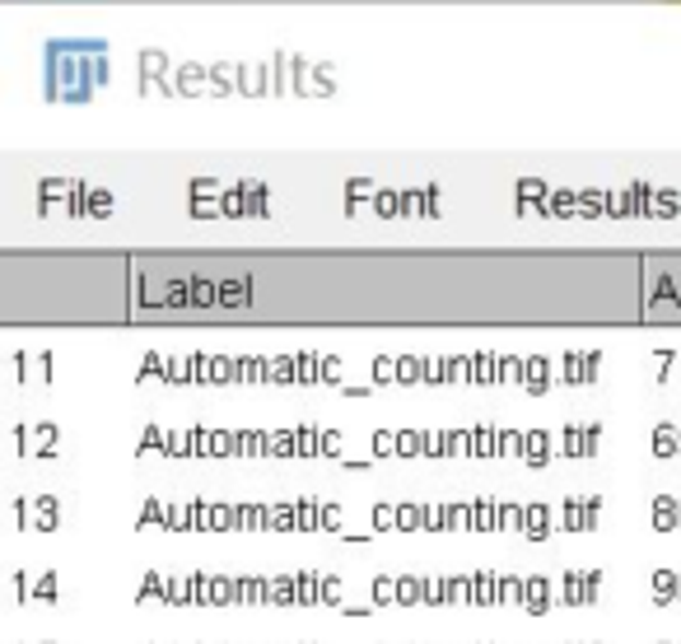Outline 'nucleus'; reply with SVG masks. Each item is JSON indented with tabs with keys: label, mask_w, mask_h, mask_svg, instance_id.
I'll return each mask as SVG.
<instances>
[{
	"label": "nucleus",
	"mask_w": 681,
	"mask_h": 644,
	"mask_svg": "<svg viewBox=\"0 0 681 644\" xmlns=\"http://www.w3.org/2000/svg\"><path fill=\"white\" fill-rule=\"evenodd\" d=\"M430 518H434V504H397L401 532H421V528H430Z\"/></svg>",
	"instance_id": "obj_14"
},
{
	"label": "nucleus",
	"mask_w": 681,
	"mask_h": 644,
	"mask_svg": "<svg viewBox=\"0 0 681 644\" xmlns=\"http://www.w3.org/2000/svg\"><path fill=\"white\" fill-rule=\"evenodd\" d=\"M584 644H598V640H584Z\"/></svg>",
	"instance_id": "obj_54"
},
{
	"label": "nucleus",
	"mask_w": 681,
	"mask_h": 644,
	"mask_svg": "<svg viewBox=\"0 0 681 644\" xmlns=\"http://www.w3.org/2000/svg\"><path fill=\"white\" fill-rule=\"evenodd\" d=\"M57 440H61V425H57V421H38V425H33V444H38V458H43V462L61 458Z\"/></svg>",
	"instance_id": "obj_15"
},
{
	"label": "nucleus",
	"mask_w": 681,
	"mask_h": 644,
	"mask_svg": "<svg viewBox=\"0 0 681 644\" xmlns=\"http://www.w3.org/2000/svg\"><path fill=\"white\" fill-rule=\"evenodd\" d=\"M430 588H434V579H421V574H397V602L401 607L430 602Z\"/></svg>",
	"instance_id": "obj_11"
},
{
	"label": "nucleus",
	"mask_w": 681,
	"mask_h": 644,
	"mask_svg": "<svg viewBox=\"0 0 681 644\" xmlns=\"http://www.w3.org/2000/svg\"><path fill=\"white\" fill-rule=\"evenodd\" d=\"M658 644H672V640H658Z\"/></svg>",
	"instance_id": "obj_56"
},
{
	"label": "nucleus",
	"mask_w": 681,
	"mask_h": 644,
	"mask_svg": "<svg viewBox=\"0 0 681 644\" xmlns=\"http://www.w3.org/2000/svg\"><path fill=\"white\" fill-rule=\"evenodd\" d=\"M43 644H51V640H43Z\"/></svg>",
	"instance_id": "obj_57"
},
{
	"label": "nucleus",
	"mask_w": 681,
	"mask_h": 644,
	"mask_svg": "<svg viewBox=\"0 0 681 644\" xmlns=\"http://www.w3.org/2000/svg\"><path fill=\"white\" fill-rule=\"evenodd\" d=\"M388 528H397V504H374V532H388Z\"/></svg>",
	"instance_id": "obj_36"
},
{
	"label": "nucleus",
	"mask_w": 681,
	"mask_h": 644,
	"mask_svg": "<svg viewBox=\"0 0 681 644\" xmlns=\"http://www.w3.org/2000/svg\"><path fill=\"white\" fill-rule=\"evenodd\" d=\"M547 388H551V360L547 355H528V360H523V393L541 397Z\"/></svg>",
	"instance_id": "obj_7"
},
{
	"label": "nucleus",
	"mask_w": 681,
	"mask_h": 644,
	"mask_svg": "<svg viewBox=\"0 0 681 644\" xmlns=\"http://www.w3.org/2000/svg\"><path fill=\"white\" fill-rule=\"evenodd\" d=\"M654 532H681V495H654Z\"/></svg>",
	"instance_id": "obj_5"
},
{
	"label": "nucleus",
	"mask_w": 681,
	"mask_h": 644,
	"mask_svg": "<svg viewBox=\"0 0 681 644\" xmlns=\"http://www.w3.org/2000/svg\"><path fill=\"white\" fill-rule=\"evenodd\" d=\"M561 532H584V495H565L561 500V518H555Z\"/></svg>",
	"instance_id": "obj_20"
},
{
	"label": "nucleus",
	"mask_w": 681,
	"mask_h": 644,
	"mask_svg": "<svg viewBox=\"0 0 681 644\" xmlns=\"http://www.w3.org/2000/svg\"><path fill=\"white\" fill-rule=\"evenodd\" d=\"M318 383H331V388H341V355L318 360Z\"/></svg>",
	"instance_id": "obj_35"
},
{
	"label": "nucleus",
	"mask_w": 681,
	"mask_h": 644,
	"mask_svg": "<svg viewBox=\"0 0 681 644\" xmlns=\"http://www.w3.org/2000/svg\"><path fill=\"white\" fill-rule=\"evenodd\" d=\"M238 84L230 80V66H211V94H234Z\"/></svg>",
	"instance_id": "obj_39"
},
{
	"label": "nucleus",
	"mask_w": 681,
	"mask_h": 644,
	"mask_svg": "<svg viewBox=\"0 0 681 644\" xmlns=\"http://www.w3.org/2000/svg\"><path fill=\"white\" fill-rule=\"evenodd\" d=\"M523 542H547V537L555 532V510L547 500H532V504H523Z\"/></svg>",
	"instance_id": "obj_2"
},
{
	"label": "nucleus",
	"mask_w": 681,
	"mask_h": 644,
	"mask_svg": "<svg viewBox=\"0 0 681 644\" xmlns=\"http://www.w3.org/2000/svg\"><path fill=\"white\" fill-rule=\"evenodd\" d=\"M598 440H602V425L588 421L584 425V458H598Z\"/></svg>",
	"instance_id": "obj_48"
},
{
	"label": "nucleus",
	"mask_w": 681,
	"mask_h": 644,
	"mask_svg": "<svg viewBox=\"0 0 681 644\" xmlns=\"http://www.w3.org/2000/svg\"><path fill=\"white\" fill-rule=\"evenodd\" d=\"M164 444H168V434H164L160 425H145V430H141V448H136V454H141V458H145V454H160Z\"/></svg>",
	"instance_id": "obj_32"
},
{
	"label": "nucleus",
	"mask_w": 681,
	"mask_h": 644,
	"mask_svg": "<svg viewBox=\"0 0 681 644\" xmlns=\"http://www.w3.org/2000/svg\"><path fill=\"white\" fill-rule=\"evenodd\" d=\"M206 528H215V532L243 528V524H238V504H211V514H206Z\"/></svg>",
	"instance_id": "obj_23"
},
{
	"label": "nucleus",
	"mask_w": 681,
	"mask_h": 644,
	"mask_svg": "<svg viewBox=\"0 0 681 644\" xmlns=\"http://www.w3.org/2000/svg\"><path fill=\"white\" fill-rule=\"evenodd\" d=\"M313 364H318V355L304 351L300 355V383H318V370H313Z\"/></svg>",
	"instance_id": "obj_50"
},
{
	"label": "nucleus",
	"mask_w": 681,
	"mask_h": 644,
	"mask_svg": "<svg viewBox=\"0 0 681 644\" xmlns=\"http://www.w3.org/2000/svg\"><path fill=\"white\" fill-rule=\"evenodd\" d=\"M164 374H168V370H164V355L150 351V355L141 360V374H136V383H150V378H164Z\"/></svg>",
	"instance_id": "obj_38"
},
{
	"label": "nucleus",
	"mask_w": 681,
	"mask_h": 644,
	"mask_svg": "<svg viewBox=\"0 0 681 644\" xmlns=\"http://www.w3.org/2000/svg\"><path fill=\"white\" fill-rule=\"evenodd\" d=\"M681 211V191L672 187H654V220H672Z\"/></svg>",
	"instance_id": "obj_24"
},
{
	"label": "nucleus",
	"mask_w": 681,
	"mask_h": 644,
	"mask_svg": "<svg viewBox=\"0 0 681 644\" xmlns=\"http://www.w3.org/2000/svg\"><path fill=\"white\" fill-rule=\"evenodd\" d=\"M206 602H215V607L243 602V598H238V579H220V574H211V588H206Z\"/></svg>",
	"instance_id": "obj_22"
},
{
	"label": "nucleus",
	"mask_w": 681,
	"mask_h": 644,
	"mask_svg": "<svg viewBox=\"0 0 681 644\" xmlns=\"http://www.w3.org/2000/svg\"><path fill=\"white\" fill-rule=\"evenodd\" d=\"M555 215H561V220L579 215V191H574V187H555L551 201H547V215H541V220H555Z\"/></svg>",
	"instance_id": "obj_16"
},
{
	"label": "nucleus",
	"mask_w": 681,
	"mask_h": 644,
	"mask_svg": "<svg viewBox=\"0 0 681 644\" xmlns=\"http://www.w3.org/2000/svg\"><path fill=\"white\" fill-rule=\"evenodd\" d=\"M160 524H168V504L164 500H145L141 504V528H160Z\"/></svg>",
	"instance_id": "obj_31"
},
{
	"label": "nucleus",
	"mask_w": 681,
	"mask_h": 644,
	"mask_svg": "<svg viewBox=\"0 0 681 644\" xmlns=\"http://www.w3.org/2000/svg\"><path fill=\"white\" fill-rule=\"evenodd\" d=\"M294 440H300V458H313V454H318V440H322V430L300 425V430H294Z\"/></svg>",
	"instance_id": "obj_34"
},
{
	"label": "nucleus",
	"mask_w": 681,
	"mask_h": 644,
	"mask_svg": "<svg viewBox=\"0 0 681 644\" xmlns=\"http://www.w3.org/2000/svg\"><path fill=\"white\" fill-rule=\"evenodd\" d=\"M141 602H160V598H168V574H160V570H150L145 579H141V594H136Z\"/></svg>",
	"instance_id": "obj_27"
},
{
	"label": "nucleus",
	"mask_w": 681,
	"mask_h": 644,
	"mask_svg": "<svg viewBox=\"0 0 681 644\" xmlns=\"http://www.w3.org/2000/svg\"><path fill=\"white\" fill-rule=\"evenodd\" d=\"M551 462V430H528L523 434V467H547Z\"/></svg>",
	"instance_id": "obj_8"
},
{
	"label": "nucleus",
	"mask_w": 681,
	"mask_h": 644,
	"mask_svg": "<svg viewBox=\"0 0 681 644\" xmlns=\"http://www.w3.org/2000/svg\"><path fill=\"white\" fill-rule=\"evenodd\" d=\"M598 514H602V495H584V532L598 528Z\"/></svg>",
	"instance_id": "obj_45"
},
{
	"label": "nucleus",
	"mask_w": 681,
	"mask_h": 644,
	"mask_svg": "<svg viewBox=\"0 0 681 644\" xmlns=\"http://www.w3.org/2000/svg\"><path fill=\"white\" fill-rule=\"evenodd\" d=\"M294 510H300V532H313V528H318V510H322V504L313 500V495H304L300 504H294Z\"/></svg>",
	"instance_id": "obj_33"
},
{
	"label": "nucleus",
	"mask_w": 681,
	"mask_h": 644,
	"mask_svg": "<svg viewBox=\"0 0 681 644\" xmlns=\"http://www.w3.org/2000/svg\"><path fill=\"white\" fill-rule=\"evenodd\" d=\"M10 514H14V528H28V524H33V500H28V495H14Z\"/></svg>",
	"instance_id": "obj_40"
},
{
	"label": "nucleus",
	"mask_w": 681,
	"mask_h": 644,
	"mask_svg": "<svg viewBox=\"0 0 681 644\" xmlns=\"http://www.w3.org/2000/svg\"><path fill=\"white\" fill-rule=\"evenodd\" d=\"M364 197H378V187L369 178H351V183H345V215H355Z\"/></svg>",
	"instance_id": "obj_26"
},
{
	"label": "nucleus",
	"mask_w": 681,
	"mask_h": 644,
	"mask_svg": "<svg viewBox=\"0 0 681 644\" xmlns=\"http://www.w3.org/2000/svg\"><path fill=\"white\" fill-rule=\"evenodd\" d=\"M33 598H38L43 607H57L61 602V574L57 570H43L38 579H33Z\"/></svg>",
	"instance_id": "obj_21"
},
{
	"label": "nucleus",
	"mask_w": 681,
	"mask_h": 644,
	"mask_svg": "<svg viewBox=\"0 0 681 644\" xmlns=\"http://www.w3.org/2000/svg\"><path fill=\"white\" fill-rule=\"evenodd\" d=\"M318 454H322V458H341V430H322Z\"/></svg>",
	"instance_id": "obj_43"
},
{
	"label": "nucleus",
	"mask_w": 681,
	"mask_h": 644,
	"mask_svg": "<svg viewBox=\"0 0 681 644\" xmlns=\"http://www.w3.org/2000/svg\"><path fill=\"white\" fill-rule=\"evenodd\" d=\"M374 383H397V360L392 355H378L374 360Z\"/></svg>",
	"instance_id": "obj_44"
},
{
	"label": "nucleus",
	"mask_w": 681,
	"mask_h": 644,
	"mask_svg": "<svg viewBox=\"0 0 681 644\" xmlns=\"http://www.w3.org/2000/svg\"><path fill=\"white\" fill-rule=\"evenodd\" d=\"M518 607L528 617H547L555 607V579H547V574H528V579H523V602Z\"/></svg>",
	"instance_id": "obj_1"
},
{
	"label": "nucleus",
	"mask_w": 681,
	"mask_h": 644,
	"mask_svg": "<svg viewBox=\"0 0 681 644\" xmlns=\"http://www.w3.org/2000/svg\"><path fill=\"white\" fill-rule=\"evenodd\" d=\"M425 360L421 355H401L397 360V383H425Z\"/></svg>",
	"instance_id": "obj_29"
},
{
	"label": "nucleus",
	"mask_w": 681,
	"mask_h": 644,
	"mask_svg": "<svg viewBox=\"0 0 681 644\" xmlns=\"http://www.w3.org/2000/svg\"><path fill=\"white\" fill-rule=\"evenodd\" d=\"M290 90L294 94H313V66L304 57H290Z\"/></svg>",
	"instance_id": "obj_28"
},
{
	"label": "nucleus",
	"mask_w": 681,
	"mask_h": 644,
	"mask_svg": "<svg viewBox=\"0 0 681 644\" xmlns=\"http://www.w3.org/2000/svg\"><path fill=\"white\" fill-rule=\"evenodd\" d=\"M598 370H602V351H588L584 355V383H598Z\"/></svg>",
	"instance_id": "obj_51"
},
{
	"label": "nucleus",
	"mask_w": 681,
	"mask_h": 644,
	"mask_svg": "<svg viewBox=\"0 0 681 644\" xmlns=\"http://www.w3.org/2000/svg\"><path fill=\"white\" fill-rule=\"evenodd\" d=\"M430 444H434V434L425 430H397V458H421L430 454Z\"/></svg>",
	"instance_id": "obj_18"
},
{
	"label": "nucleus",
	"mask_w": 681,
	"mask_h": 644,
	"mask_svg": "<svg viewBox=\"0 0 681 644\" xmlns=\"http://www.w3.org/2000/svg\"><path fill=\"white\" fill-rule=\"evenodd\" d=\"M598 588H602V570H584V607L598 602Z\"/></svg>",
	"instance_id": "obj_47"
},
{
	"label": "nucleus",
	"mask_w": 681,
	"mask_h": 644,
	"mask_svg": "<svg viewBox=\"0 0 681 644\" xmlns=\"http://www.w3.org/2000/svg\"><path fill=\"white\" fill-rule=\"evenodd\" d=\"M206 90H211V71H206V66H197V61L178 66V75H173V94H206Z\"/></svg>",
	"instance_id": "obj_10"
},
{
	"label": "nucleus",
	"mask_w": 681,
	"mask_h": 644,
	"mask_svg": "<svg viewBox=\"0 0 681 644\" xmlns=\"http://www.w3.org/2000/svg\"><path fill=\"white\" fill-rule=\"evenodd\" d=\"M113 211V191H90V215Z\"/></svg>",
	"instance_id": "obj_52"
},
{
	"label": "nucleus",
	"mask_w": 681,
	"mask_h": 644,
	"mask_svg": "<svg viewBox=\"0 0 681 644\" xmlns=\"http://www.w3.org/2000/svg\"><path fill=\"white\" fill-rule=\"evenodd\" d=\"M10 588H14V602H28V598H33V579H28V570H14Z\"/></svg>",
	"instance_id": "obj_46"
},
{
	"label": "nucleus",
	"mask_w": 681,
	"mask_h": 644,
	"mask_svg": "<svg viewBox=\"0 0 681 644\" xmlns=\"http://www.w3.org/2000/svg\"><path fill=\"white\" fill-rule=\"evenodd\" d=\"M561 458H584V425L579 421H570L565 430H561Z\"/></svg>",
	"instance_id": "obj_25"
},
{
	"label": "nucleus",
	"mask_w": 681,
	"mask_h": 644,
	"mask_svg": "<svg viewBox=\"0 0 681 644\" xmlns=\"http://www.w3.org/2000/svg\"><path fill=\"white\" fill-rule=\"evenodd\" d=\"M649 440H654V458H658V462H672V458H681V430H677L672 421H658Z\"/></svg>",
	"instance_id": "obj_9"
},
{
	"label": "nucleus",
	"mask_w": 681,
	"mask_h": 644,
	"mask_svg": "<svg viewBox=\"0 0 681 644\" xmlns=\"http://www.w3.org/2000/svg\"><path fill=\"white\" fill-rule=\"evenodd\" d=\"M318 528L322 532H341V504H322V510H318Z\"/></svg>",
	"instance_id": "obj_41"
},
{
	"label": "nucleus",
	"mask_w": 681,
	"mask_h": 644,
	"mask_svg": "<svg viewBox=\"0 0 681 644\" xmlns=\"http://www.w3.org/2000/svg\"><path fill=\"white\" fill-rule=\"evenodd\" d=\"M555 602H561V607H584V570L579 565H570L561 574V594H555Z\"/></svg>",
	"instance_id": "obj_17"
},
{
	"label": "nucleus",
	"mask_w": 681,
	"mask_h": 644,
	"mask_svg": "<svg viewBox=\"0 0 681 644\" xmlns=\"http://www.w3.org/2000/svg\"><path fill=\"white\" fill-rule=\"evenodd\" d=\"M318 602H322V607H341V579H331V574H322V584H318Z\"/></svg>",
	"instance_id": "obj_37"
},
{
	"label": "nucleus",
	"mask_w": 681,
	"mask_h": 644,
	"mask_svg": "<svg viewBox=\"0 0 681 644\" xmlns=\"http://www.w3.org/2000/svg\"><path fill=\"white\" fill-rule=\"evenodd\" d=\"M570 644H584V640H570Z\"/></svg>",
	"instance_id": "obj_55"
},
{
	"label": "nucleus",
	"mask_w": 681,
	"mask_h": 644,
	"mask_svg": "<svg viewBox=\"0 0 681 644\" xmlns=\"http://www.w3.org/2000/svg\"><path fill=\"white\" fill-rule=\"evenodd\" d=\"M136 66H141V90H150V84H160L164 94H173V80H168V57L160 47H145L141 57H136Z\"/></svg>",
	"instance_id": "obj_3"
},
{
	"label": "nucleus",
	"mask_w": 681,
	"mask_h": 644,
	"mask_svg": "<svg viewBox=\"0 0 681 644\" xmlns=\"http://www.w3.org/2000/svg\"><path fill=\"white\" fill-rule=\"evenodd\" d=\"M215 304H230V308L253 304V276H238V281H220V300H215Z\"/></svg>",
	"instance_id": "obj_19"
},
{
	"label": "nucleus",
	"mask_w": 681,
	"mask_h": 644,
	"mask_svg": "<svg viewBox=\"0 0 681 644\" xmlns=\"http://www.w3.org/2000/svg\"><path fill=\"white\" fill-rule=\"evenodd\" d=\"M243 201H248V215H253V220H267V215H271V187H267V183L243 178Z\"/></svg>",
	"instance_id": "obj_13"
},
{
	"label": "nucleus",
	"mask_w": 681,
	"mask_h": 644,
	"mask_svg": "<svg viewBox=\"0 0 681 644\" xmlns=\"http://www.w3.org/2000/svg\"><path fill=\"white\" fill-rule=\"evenodd\" d=\"M547 201H551V183H541V178H523V183L514 187V206H518V211L547 215Z\"/></svg>",
	"instance_id": "obj_4"
},
{
	"label": "nucleus",
	"mask_w": 681,
	"mask_h": 644,
	"mask_svg": "<svg viewBox=\"0 0 681 644\" xmlns=\"http://www.w3.org/2000/svg\"><path fill=\"white\" fill-rule=\"evenodd\" d=\"M397 602V574H374V607Z\"/></svg>",
	"instance_id": "obj_30"
},
{
	"label": "nucleus",
	"mask_w": 681,
	"mask_h": 644,
	"mask_svg": "<svg viewBox=\"0 0 681 644\" xmlns=\"http://www.w3.org/2000/svg\"><path fill=\"white\" fill-rule=\"evenodd\" d=\"M421 215H439V183H425V197H421Z\"/></svg>",
	"instance_id": "obj_49"
},
{
	"label": "nucleus",
	"mask_w": 681,
	"mask_h": 644,
	"mask_svg": "<svg viewBox=\"0 0 681 644\" xmlns=\"http://www.w3.org/2000/svg\"><path fill=\"white\" fill-rule=\"evenodd\" d=\"M38 364H43V378L51 383V351H43V355H38Z\"/></svg>",
	"instance_id": "obj_53"
},
{
	"label": "nucleus",
	"mask_w": 681,
	"mask_h": 644,
	"mask_svg": "<svg viewBox=\"0 0 681 644\" xmlns=\"http://www.w3.org/2000/svg\"><path fill=\"white\" fill-rule=\"evenodd\" d=\"M397 454V430H378L374 434V458H388Z\"/></svg>",
	"instance_id": "obj_42"
},
{
	"label": "nucleus",
	"mask_w": 681,
	"mask_h": 644,
	"mask_svg": "<svg viewBox=\"0 0 681 644\" xmlns=\"http://www.w3.org/2000/svg\"><path fill=\"white\" fill-rule=\"evenodd\" d=\"M33 528H38V532H57L61 528V500L57 495L33 500Z\"/></svg>",
	"instance_id": "obj_12"
},
{
	"label": "nucleus",
	"mask_w": 681,
	"mask_h": 644,
	"mask_svg": "<svg viewBox=\"0 0 681 644\" xmlns=\"http://www.w3.org/2000/svg\"><path fill=\"white\" fill-rule=\"evenodd\" d=\"M649 588H654V607H677L681 602V570H654Z\"/></svg>",
	"instance_id": "obj_6"
}]
</instances>
